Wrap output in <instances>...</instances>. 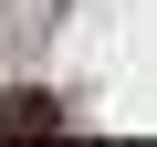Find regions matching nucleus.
<instances>
[{
    "mask_svg": "<svg viewBox=\"0 0 157 147\" xmlns=\"http://www.w3.org/2000/svg\"><path fill=\"white\" fill-rule=\"evenodd\" d=\"M52 126H63V105L42 84H11V95H0V137H52Z\"/></svg>",
    "mask_w": 157,
    "mask_h": 147,
    "instance_id": "f257e3e1",
    "label": "nucleus"
}]
</instances>
